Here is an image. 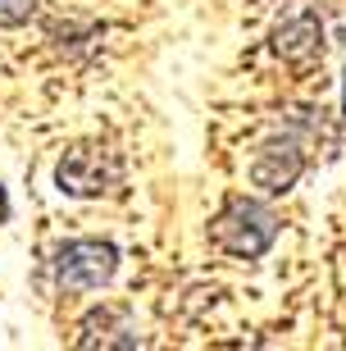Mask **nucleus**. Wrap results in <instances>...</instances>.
Segmentation results:
<instances>
[{"label": "nucleus", "mask_w": 346, "mask_h": 351, "mask_svg": "<svg viewBox=\"0 0 346 351\" xmlns=\"http://www.w3.org/2000/svg\"><path fill=\"white\" fill-rule=\"evenodd\" d=\"M119 160L105 151V146H73L64 151L60 160V169H55V182H60V192L69 196H105L119 187Z\"/></svg>", "instance_id": "obj_3"}, {"label": "nucleus", "mask_w": 346, "mask_h": 351, "mask_svg": "<svg viewBox=\"0 0 346 351\" xmlns=\"http://www.w3.org/2000/svg\"><path fill=\"white\" fill-rule=\"evenodd\" d=\"M342 114H346V87H342Z\"/></svg>", "instance_id": "obj_9"}, {"label": "nucleus", "mask_w": 346, "mask_h": 351, "mask_svg": "<svg viewBox=\"0 0 346 351\" xmlns=\"http://www.w3.org/2000/svg\"><path fill=\"white\" fill-rule=\"evenodd\" d=\"M210 242L237 261H260L278 242V215L260 196H232L228 206L210 219Z\"/></svg>", "instance_id": "obj_1"}, {"label": "nucleus", "mask_w": 346, "mask_h": 351, "mask_svg": "<svg viewBox=\"0 0 346 351\" xmlns=\"http://www.w3.org/2000/svg\"><path fill=\"white\" fill-rule=\"evenodd\" d=\"M77 347H137V333L123 324L119 311H91L87 319H82Z\"/></svg>", "instance_id": "obj_6"}, {"label": "nucleus", "mask_w": 346, "mask_h": 351, "mask_svg": "<svg viewBox=\"0 0 346 351\" xmlns=\"http://www.w3.org/2000/svg\"><path fill=\"white\" fill-rule=\"evenodd\" d=\"M306 169H310V156L296 137H269L251 156V187H260L264 196H282L301 182Z\"/></svg>", "instance_id": "obj_4"}, {"label": "nucleus", "mask_w": 346, "mask_h": 351, "mask_svg": "<svg viewBox=\"0 0 346 351\" xmlns=\"http://www.w3.org/2000/svg\"><path fill=\"white\" fill-rule=\"evenodd\" d=\"M273 51L282 60H314V55H323V23L310 10H292L273 27Z\"/></svg>", "instance_id": "obj_5"}, {"label": "nucleus", "mask_w": 346, "mask_h": 351, "mask_svg": "<svg viewBox=\"0 0 346 351\" xmlns=\"http://www.w3.org/2000/svg\"><path fill=\"white\" fill-rule=\"evenodd\" d=\"M51 274L64 292H96L119 274V247L105 237H73L51 256Z\"/></svg>", "instance_id": "obj_2"}, {"label": "nucleus", "mask_w": 346, "mask_h": 351, "mask_svg": "<svg viewBox=\"0 0 346 351\" xmlns=\"http://www.w3.org/2000/svg\"><path fill=\"white\" fill-rule=\"evenodd\" d=\"M37 14V0H0V27H23Z\"/></svg>", "instance_id": "obj_7"}, {"label": "nucleus", "mask_w": 346, "mask_h": 351, "mask_svg": "<svg viewBox=\"0 0 346 351\" xmlns=\"http://www.w3.org/2000/svg\"><path fill=\"white\" fill-rule=\"evenodd\" d=\"M10 219V201H5V187H0V223Z\"/></svg>", "instance_id": "obj_8"}]
</instances>
